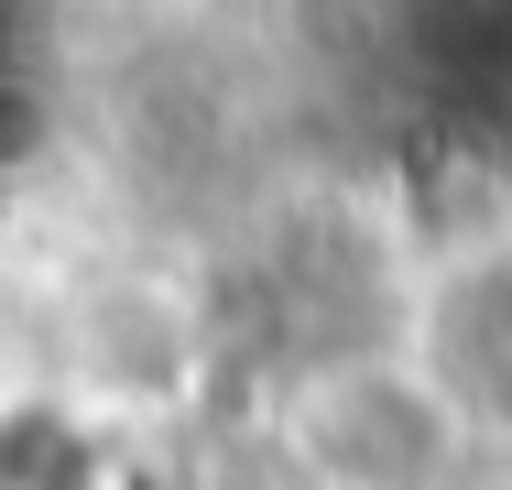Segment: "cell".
Instances as JSON below:
<instances>
[{"instance_id": "1", "label": "cell", "mask_w": 512, "mask_h": 490, "mask_svg": "<svg viewBox=\"0 0 512 490\" xmlns=\"http://www.w3.org/2000/svg\"><path fill=\"white\" fill-rule=\"evenodd\" d=\"M306 447L338 490H436L458 458V414L414 371H338L306 403Z\"/></svg>"}]
</instances>
